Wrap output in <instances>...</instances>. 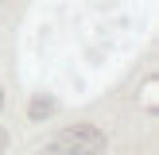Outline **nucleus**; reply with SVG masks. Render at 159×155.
Listing matches in <instances>:
<instances>
[{"instance_id":"f03ea898","label":"nucleus","mask_w":159,"mask_h":155,"mask_svg":"<svg viewBox=\"0 0 159 155\" xmlns=\"http://www.w3.org/2000/svg\"><path fill=\"white\" fill-rule=\"evenodd\" d=\"M54 113V101L51 97H35L31 101V120H43V116H51Z\"/></svg>"},{"instance_id":"7ed1b4c3","label":"nucleus","mask_w":159,"mask_h":155,"mask_svg":"<svg viewBox=\"0 0 159 155\" xmlns=\"http://www.w3.org/2000/svg\"><path fill=\"white\" fill-rule=\"evenodd\" d=\"M4 147H8V132L0 128V155H4Z\"/></svg>"},{"instance_id":"f257e3e1","label":"nucleus","mask_w":159,"mask_h":155,"mask_svg":"<svg viewBox=\"0 0 159 155\" xmlns=\"http://www.w3.org/2000/svg\"><path fill=\"white\" fill-rule=\"evenodd\" d=\"M39 155H105V132L93 124H74L58 132Z\"/></svg>"},{"instance_id":"20e7f679","label":"nucleus","mask_w":159,"mask_h":155,"mask_svg":"<svg viewBox=\"0 0 159 155\" xmlns=\"http://www.w3.org/2000/svg\"><path fill=\"white\" fill-rule=\"evenodd\" d=\"M0 105H4V89H0Z\"/></svg>"}]
</instances>
